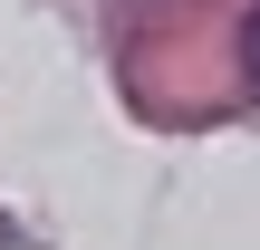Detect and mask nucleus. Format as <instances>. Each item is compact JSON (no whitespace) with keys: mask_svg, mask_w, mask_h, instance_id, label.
Listing matches in <instances>:
<instances>
[{"mask_svg":"<svg viewBox=\"0 0 260 250\" xmlns=\"http://www.w3.org/2000/svg\"><path fill=\"white\" fill-rule=\"evenodd\" d=\"M241 77L260 87V10H251V29H241Z\"/></svg>","mask_w":260,"mask_h":250,"instance_id":"1","label":"nucleus"}]
</instances>
